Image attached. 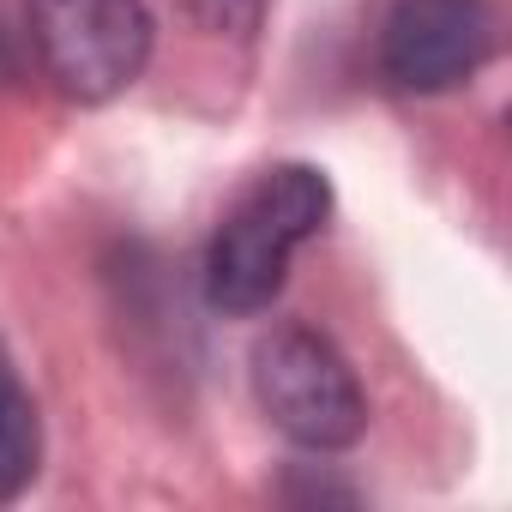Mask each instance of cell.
Masks as SVG:
<instances>
[{
	"mask_svg": "<svg viewBox=\"0 0 512 512\" xmlns=\"http://www.w3.org/2000/svg\"><path fill=\"white\" fill-rule=\"evenodd\" d=\"M494 55L488 0H398L380 25V73L398 91L434 97L482 73Z\"/></svg>",
	"mask_w": 512,
	"mask_h": 512,
	"instance_id": "4",
	"label": "cell"
},
{
	"mask_svg": "<svg viewBox=\"0 0 512 512\" xmlns=\"http://www.w3.org/2000/svg\"><path fill=\"white\" fill-rule=\"evenodd\" d=\"M37 464H43V416H37V398L25 392L7 344H0V506L19 500L37 482Z\"/></svg>",
	"mask_w": 512,
	"mask_h": 512,
	"instance_id": "5",
	"label": "cell"
},
{
	"mask_svg": "<svg viewBox=\"0 0 512 512\" xmlns=\"http://www.w3.org/2000/svg\"><path fill=\"white\" fill-rule=\"evenodd\" d=\"M253 398L284 440L308 452H344L368 434V392L314 326H278L253 344Z\"/></svg>",
	"mask_w": 512,
	"mask_h": 512,
	"instance_id": "2",
	"label": "cell"
},
{
	"mask_svg": "<svg viewBox=\"0 0 512 512\" xmlns=\"http://www.w3.org/2000/svg\"><path fill=\"white\" fill-rule=\"evenodd\" d=\"M25 37L61 97L109 103L145 73L157 25L145 0H25Z\"/></svg>",
	"mask_w": 512,
	"mask_h": 512,
	"instance_id": "3",
	"label": "cell"
},
{
	"mask_svg": "<svg viewBox=\"0 0 512 512\" xmlns=\"http://www.w3.org/2000/svg\"><path fill=\"white\" fill-rule=\"evenodd\" d=\"M326 211L332 187L314 163H278L253 175L205 247V302L229 320L266 314L290 278V260L320 235Z\"/></svg>",
	"mask_w": 512,
	"mask_h": 512,
	"instance_id": "1",
	"label": "cell"
},
{
	"mask_svg": "<svg viewBox=\"0 0 512 512\" xmlns=\"http://www.w3.org/2000/svg\"><path fill=\"white\" fill-rule=\"evenodd\" d=\"M0 79H13V49H7V37H0Z\"/></svg>",
	"mask_w": 512,
	"mask_h": 512,
	"instance_id": "6",
	"label": "cell"
}]
</instances>
